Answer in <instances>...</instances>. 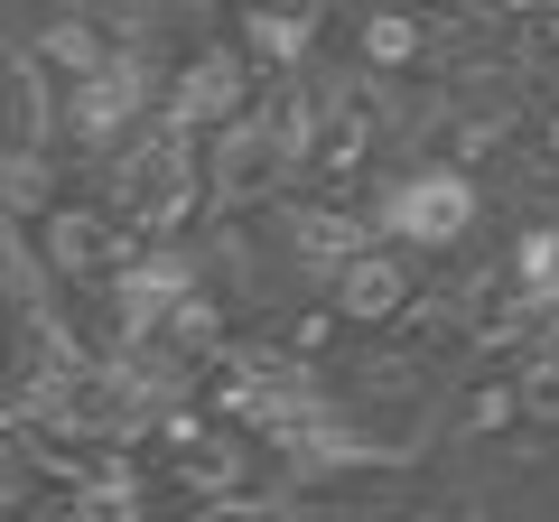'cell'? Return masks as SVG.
Returning <instances> with one entry per match:
<instances>
[{
  "mask_svg": "<svg viewBox=\"0 0 559 522\" xmlns=\"http://www.w3.org/2000/svg\"><path fill=\"white\" fill-rule=\"evenodd\" d=\"M103 168H112V215L131 224V234H150V242H159V234H187L197 187L215 178V168H205V150H197V131H187V121H168V112H150Z\"/></svg>",
  "mask_w": 559,
  "mask_h": 522,
  "instance_id": "6da1fadb",
  "label": "cell"
},
{
  "mask_svg": "<svg viewBox=\"0 0 559 522\" xmlns=\"http://www.w3.org/2000/svg\"><path fill=\"white\" fill-rule=\"evenodd\" d=\"M476 224H485V187L466 178V159H419V168H392L373 187V234L401 242L411 261L457 252Z\"/></svg>",
  "mask_w": 559,
  "mask_h": 522,
  "instance_id": "7a4b0ae2",
  "label": "cell"
},
{
  "mask_svg": "<svg viewBox=\"0 0 559 522\" xmlns=\"http://www.w3.org/2000/svg\"><path fill=\"white\" fill-rule=\"evenodd\" d=\"M261 103V57L242 38H205L197 57H178V75H168V121H187L197 141H215L224 121H242Z\"/></svg>",
  "mask_w": 559,
  "mask_h": 522,
  "instance_id": "3957f363",
  "label": "cell"
},
{
  "mask_svg": "<svg viewBox=\"0 0 559 522\" xmlns=\"http://www.w3.org/2000/svg\"><path fill=\"white\" fill-rule=\"evenodd\" d=\"M28 224H38V261H47L57 289H103L121 271V252H131V224H121L112 205H94V197H57Z\"/></svg>",
  "mask_w": 559,
  "mask_h": 522,
  "instance_id": "277c9868",
  "label": "cell"
},
{
  "mask_svg": "<svg viewBox=\"0 0 559 522\" xmlns=\"http://www.w3.org/2000/svg\"><path fill=\"white\" fill-rule=\"evenodd\" d=\"M411 299H419V289H411V252H401V242H382V234H364L355 252L326 271V308H336V327H364V336H373V327H392Z\"/></svg>",
  "mask_w": 559,
  "mask_h": 522,
  "instance_id": "5b68a950",
  "label": "cell"
},
{
  "mask_svg": "<svg viewBox=\"0 0 559 522\" xmlns=\"http://www.w3.org/2000/svg\"><path fill=\"white\" fill-rule=\"evenodd\" d=\"M355 47H364V66H373V75H401V66H419L429 28H419V10H411V0H364Z\"/></svg>",
  "mask_w": 559,
  "mask_h": 522,
  "instance_id": "8992f818",
  "label": "cell"
},
{
  "mask_svg": "<svg viewBox=\"0 0 559 522\" xmlns=\"http://www.w3.org/2000/svg\"><path fill=\"white\" fill-rule=\"evenodd\" d=\"M47 187H57V159L28 141L0 150V215H47Z\"/></svg>",
  "mask_w": 559,
  "mask_h": 522,
  "instance_id": "52a82bcc",
  "label": "cell"
},
{
  "mask_svg": "<svg viewBox=\"0 0 559 522\" xmlns=\"http://www.w3.org/2000/svg\"><path fill=\"white\" fill-rule=\"evenodd\" d=\"M513 392H522V429H559V345H540V355L522 364Z\"/></svg>",
  "mask_w": 559,
  "mask_h": 522,
  "instance_id": "ba28073f",
  "label": "cell"
},
{
  "mask_svg": "<svg viewBox=\"0 0 559 522\" xmlns=\"http://www.w3.org/2000/svg\"><path fill=\"white\" fill-rule=\"evenodd\" d=\"M513 420H522L513 373H503V382H476V392L457 402V429H466V439H495V429H513Z\"/></svg>",
  "mask_w": 559,
  "mask_h": 522,
  "instance_id": "9c48e42d",
  "label": "cell"
},
{
  "mask_svg": "<svg viewBox=\"0 0 559 522\" xmlns=\"http://www.w3.org/2000/svg\"><path fill=\"white\" fill-rule=\"evenodd\" d=\"M540 150H550V159H559V103H550V112H540Z\"/></svg>",
  "mask_w": 559,
  "mask_h": 522,
  "instance_id": "30bf717a",
  "label": "cell"
}]
</instances>
